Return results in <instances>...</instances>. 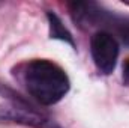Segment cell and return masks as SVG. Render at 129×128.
<instances>
[{
    "label": "cell",
    "mask_w": 129,
    "mask_h": 128,
    "mask_svg": "<svg viewBox=\"0 0 129 128\" xmlns=\"http://www.w3.org/2000/svg\"><path fill=\"white\" fill-rule=\"evenodd\" d=\"M48 20H50V27H51V38H60V39H66L69 42H72L71 35L66 32L62 23L59 21V18L53 14H48Z\"/></svg>",
    "instance_id": "obj_3"
},
{
    "label": "cell",
    "mask_w": 129,
    "mask_h": 128,
    "mask_svg": "<svg viewBox=\"0 0 129 128\" xmlns=\"http://www.w3.org/2000/svg\"><path fill=\"white\" fill-rule=\"evenodd\" d=\"M24 84L30 95L44 105L59 102L69 91V78L59 65L38 59L26 65Z\"/></svg>",
    "instance_id": "obj_1"
},
{
    "label": "cell",
    "mask_w": 129,
    "mask_h": 128,
    "mask_svg": "<svg viewBox=\"0 0 129 128\" xmlns=\"http://www.w3.org/2000/svg\"><path fill=\"white\" fill-rule=\"evenodd\" d=\"M123 71H125V77L129 78V59L125 62V66H123Z\"/></svg>",
    "instance_id": "obj_4"
},
{
    "label": "cell",
    "mask_w": 129,
    "mask_h": 128,
    "mask_svg": "<svg viewBox=\"0 0 129 128\" xmlns=\"http://www.w3.org/2000/svg\"><path fill=\"white\" fill-rule=\"evenodd\" d=\"M90 51L96 68L102 74H111L119 57V44L108 32H96L90 39Z\"/></svg>",
    "instance_id": "obj_2"
}]
</instances>
